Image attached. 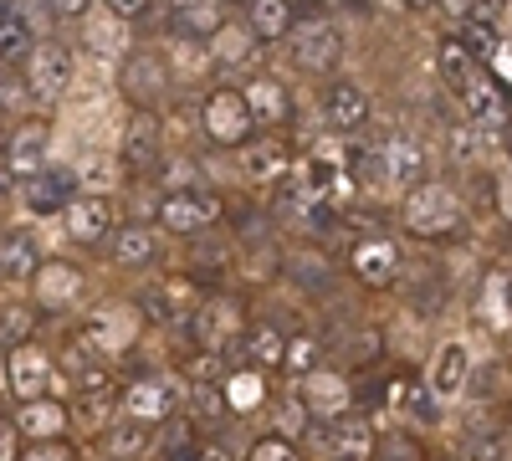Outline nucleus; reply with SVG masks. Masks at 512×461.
Instances as JSON below:
<instances>
[{"instance_id": "1", "label": "nucleus", "mask_w": 512, "mask_h": 461, "mask_svg": "<svg viewBox=\"0 0 512 461\" xmlns=\"http://www.w3.org/2000/svg\"><path fill=\"white\" fill-rule=\"evenodd\" d=\"M405 226L415 236H446L461 226V200L451 185L441 180H420L410 195H405Z\"/></svg>"}, {"instance_id": "2", "label": "nucleus", "mask_w": 512, "mask_h": 461, "mask_svg": "<svg viewBox=\"0 0 512 461\" xmlns=\"http://www.w3.org/2000/svg\"><path fill=\"white\" fill-rule=\"evenodd\" d=\"M0 164H6V175L11 180H31V175H41L52 164V129L47 123H21L16 134H6V149H0Z\"/></svg>"}, {"instance_id": "3", "label": "nucleus", "mask_w": 512, "mask_h": 461, "mask_svg": "<svg viewBox=\"0 0 512 461\" xmlns=\"http://www.w3.org/2000/svg\"><path fill=\"white\" fill-rule=\"evenodd\" d=\"M82 195L77 185V170H62V164H47L41 175H31L21 185V211L26 216H62L67 205Z\"/></svg>"}, {"instance_id": "4", "label": "nucleus", "mask_w": 512, "mask_h": 461, "mask_svg": "<svg viewBox=\"0 0 512 461\" xmlns=\"http://www.w3.org/2000/svg\"><path fill=\"white\" fill-rule=\"evenodd\" d=\"M26 88L36 103H57L67 88H72V52L62 41H41L26 62Z\"/></svg>"}, {"instance_id": "5", "label": "nucleus", "mask_w": 512, "mask_h": 461, "mask_svg": "<svg viewBox=\"0 0 512 461\" xmlns=\"http://www.w3.org/2000/svg\"><path fill=\"white\" fill-rule=\"evenodd\" d=\"M297 400H303L308 421H338V415L354 410L349 380H344V374H333V369H308L303 385H297Z\"/></svg>"}, {"instance_id": "6", "label": "nucleus", "mask_w": 512, "mask_h": 461, "mask_svg": "<svg viewBox=\"0 0 512 461\" xmlns=\"http://www.w3.org/2000/svg\"><path fill=\"white\" fill-rule=\"evenodd\" d=\"M461 98V123H472L477 134H497V129H507V98H502V88L477 67L472 77H466V88L456 93Z\"/></svg>"}, {"instance_id": "7", "label": "nucleus", "mask_w": 512, "mask_h": 461, "mask_svg": "<svg viewBox=\"0 0 512 461\" xmlns=\"http://www.w3.org/2000/svg\"><path fill=\"white\" fill-rule=\"evenodd\" d=\"M379 170H384V190L400 185V190H415L425 175H431V154H425L420 139L410 134H395L379 144Z\"/></svg>"}, {"instance_id": "8", "label": "nucleus", "mask_w": 512, "mask_h": 461, "mask_svg": "<svg viewBox=\"0 0 512 461\" xmlns=\"http://www.w3.org/2000/svg\"><path fill=\"white\" fill-rule=\"evenodd\" d=\"M185 395H180V385L175 380H139V385H128L123 390V421H139V426H164L169 415H175V405H180Z\"/></svg>"}, {"instance_id": "9", "label": "nucleus", "mask_w": 512, "mask_h": 461, "mask_svg": "<svg viewBox=\"0 0 512 461\" xmlns=\"http://www.w3.org/2000/svg\"><path fill=\"white\" fill-rule=\"evenodd\" d=\"M338 57H344V31L333 21H308L292 31V62L303 72H333Z\"/></svg>"}, {"instance_id": "10", "label": "nucleus", "mask_w": 512, "mask_h": 461, "mask_svg": "<svg viewBox=\"0 0 512 461\" xmlns=\"http://www.w3.org/2000/svg\"><path fill=\"white\" fill-rule=\"evenodd\" d=\"M200 123H205V134L216 139V144H241L251 134V108H246V98L236 88H221V93L205 98Z\"/></svg>"}, {"instance_id": "11", "label": "nucleus", "mask_w": 512, "mask_h": 461, "mask_svg": "<svg viewBox=\"0 0 512 461\" xmlns=\"http://www.w3.org/2000/svg\"><path fill=\"white\" fill-rule=\"evenodd\" d=\"M52 374H57V369H52V354H47V349H36V344H21V349L6 354V385H11V395H16L21 405L47 395Z\"/></svg>"}, {"instance_id": "12", "label": "nucleus", "mask_w": 512, "mask_h": 461, "mask_svg": "<svg viewBox=\"0 0 512 461\" xmlns=\"http://www.w3.org/2000/svg\"><path fill=\"white\" fill-rule=\"evenodd\" d=\"M216 216H221V205L210 200L205 190H169L159 200V221H164V231H175V236L216 226Z\"/></svg>"}, {"instance_id": "13", "label": "nucleus", "mask_w": 512, "mask_h": 461, "mask_svg": "<svg viewBox=\"0 0 512 461\" xmlns=\"http://www.w3.org/2000/svg\"><path fill=\"white\" fill-rule=\"evenodd\" d=\"M241 333V308L231 298H210L190 313V339L205 349V354H221L231 339Z\"/></svg>"}, {"instance_id": "14", "label": "nucleus", "mask_w": 512, "mask_h": 461, "mask_svg": "<svg viewBox=\"0 0 512 461\" xmlns=\"http://www.w3.org/2000/svg\"><path fill=\"white\" fill-rule=\"evenodd\" d=\"M466 380H472V349H466L461 339H446L436 349L431 369H425V390H431L436 400H461Z\"/></svg>"}, {"instance_id": "15", "label": "nucleus", "mask_w": 512, "mask_h": 461, "mask_svg": "<svg viewBox=\"0 0 512 461\" xmlns=\"http://www.w3.org/2000/svg\"><path fill=\"white\" fill-rule=\"evenodd\" d=\"M200 308V287L190 277H159L149 292H144V313L154 323H185L190 313Z\"/></svg>"}, {"instance_id": "16", "label": "nucleus", "mask_w": 512, "mask_h": 461, "mask_svg": "<svg viewBox=\"0 0 512 461\" xmlns=\"http://www.w3.org/2000/svg\"><path fill=\"white\" fill-rule=\"evenodd\" d=\"M31 287H36V303H41V308L62 313V308H72V303L82 298L88 277H82V267H72V262H41L36 277H31Z\"/></svg>"}, {"instance_id": "17", "label": "nucleus", "mask_w": 512, "mask_h": 461, "mask_svg": "<svg viewBox=\"0 0 512 461\" xmlns=\"http://www.w3.org/2000/svg\"><path fill=\"white\" fill-rule=\"evenodd\" d=\"M123 93L134 103H144V108H154L169 93V62L159 52H134L123 62Z\"/></svg>"}, {"instance_id": "18", "label": "nucleus", "mask_w": 512, "mask_h": 461, "mask_svg": "<svg viewBox=\"0 0 512 461\" xmlns=\"http://www.w3.org/2000/svg\"><path fill=\"white\" fill-rule=\"evenodd\" d=\"M139 339V313L134 308H98L93 318H88V344L103 354V359H113L118 349H128Z\"/></svg>"}, {"instance_id": "19", "label": "nucleus", "mask_w": 512, "mask_h": 461, "mask_svg": "<svg viewBox=\"0 0 512 461\" xmlns=\"http://www.w3.org/2000/svg\"><path fill=\"white\" fill-rule=\"evenodd\" d=\"M62 226H67L72 241H103V236H113V200L82 190L67 211H62Z\"/></svg>"}, {"instance_id": "20", "label": "nucleus", "mask_w": 512, "mask_h": 461, "mask_svg": "<svg viewBox=\"0 0 512 461\" xmlns=\"http://www.w3.org/2000/svg\"><path fill=\"white\" fill-rule=\"evenodd\" d=\"M11 421H16L21 441H62V431H67V405L41 395V400H26L21 415H11Z\"/></svg>"}, {"instance_id": "21", "label": "nucleus", "mask_w": 512, "mask_h": 461, "mask_svg": "<svg viewBox=\"0 0 512 461\" xmlns=\"http://www.w3.org/2000/svg\"><path fill=\"white\" fill-rule=\"evenodd\" d=\"M323 113H328V123H333L338 134H359L364 123H369V93L359 88V82H333Z\"/></svg>"}, {"instance_id": "22", "label": "nucleus", "mask_w": 512, "mask_h": 461, "mask_svg": "<svg viewBox=\"0 0 512 461\" xmlns=\"http://www.w3.org/2000/svg\"><path fill=\"white\" fill-rule=\"evenodd\" d=\"M395 262H400V251H395L390 236H369V241H359V246H354V257H349L354 277L369 282V287H384V282H390Z\"/></svg>"}, {"instance_id": "23", "label": "nucleus", "mask_w": 512, "mask_h": 461, "mask_svg": "<svg viewBox=\"0 0 512 461\" xmlns=\"http://www.w3.org/2000/svg\"><path fill=\"white\" fill-rule=\"evenodd\" d=\"M36 267H41V257H36V236L31 231H6L0 236V282H31L36 277Z\"/></svg>"}, {"instance_id": "24", "label": "nucleus", "mask_w": 512, "mask_h": 461, "mask_svg": "<svg viewBox=\"0 0 512 461\" xmlns=\"http://www.w3.org/2000/svg\"><path fill=\"white\" fill-rule=\"evenodd\" d=\"M159 154V118L144 108V113H134L123 123V144H118V159L123 164H149Z\"/></svg>"}, {"instance_id": "25", "label": "nucleus", "mask_w": 512, "mask_h": 461, "mask_svg": "<svg viewBox=\"0 0 512 461\" xmlns=\"http://www.w3.org/2000/svg\"><path fill=\"white\" fill-rule=\"evenodd\" d=\"M251 52H256V36H251V26H241V21H221L216 31H210V41H205V57H210V62H226V67L246 62Z\"/></svg>"}, {"instance_id": "26", "label": "nucleus", "mask_w": 512, "mask_h": 461, "mask_svg": "<svg viewBox=\"0 0 512 461\" xmlns=\"http://www.w3.org/2000/svg\"><path fill=\"white\" fill-rule=\"evenodd\" d=\"M82 47H88L93 57H103V62H113V57H123V21L113 16V11H88V26H82Z\"/></svg>"}, {"instance_id": "27", "label": "nucleus", "mask_w": 512, "mask_h": 461, "mask_svg": "<svg viewBox=\"0 0 512 461\" xmlns=\"http://www.w3.org/2000/svg\"><path fill=\"white\" fill-rule=\"evenodd\" d=\"M159 257V231L154 226H123L113 231V262L118 267H149Z\"/></svg>"}, {"instance_id": "28", "label": "nucleus", "mask_w": 512, "mask_h": 461, "mask_svg": "<svg viewBox=\"0 0 512 461\" xmlns=\"http://www.w3.org/2000/svg\"><path fill=\"white\" fill-rule=\"evenodd\" d=\"M246 108H251V123H282L287 118V88L277 77H256L241 88Z\"/></svg>"}, {"instance_id": "29", "label": "nucleus", "mask_w": 512, "mask_h": 461, "mask_svg": "<svg viewBox=\"0 0 512 461\" xmlns=\"http://www.w3.org/2000/svg\"><path fill=\"white\" fill-rule=\"evenodd\" d=\"M221 395H226V410H236V415H251L256 405L267 400V380H262V369H236V374H226L221 380Z\"/></svg>"}, {"instance_id": "30", "label": "nucleus", "mask_w": 512, "mask_h": 461, "mask_svg": "<svg viewBox=\"0 0 512 461\" xmlns=\"http://www.w3.org/2000/svg\"><path fill=\"white\" fill-rule=\"evenodd\" d=\"M241 175H246L251 185H272V180L287 175V154H282L277 144H251V149L241 154Z\"/></svg>"}, {"instance_id": "31", "label": "nucleus", "mask_w": 512, "mask_h": 461, "mask_svg": "<svg viewBox=\"0 0 512 461\" xmlns=\"http://www.w3.org/2000/svg\"><path fill=\"white\" fill-rule=\"evenodd\" d=\"M31 52H36V36H31V26H26L16 11H0V62L21 67V62H31Z\"/></svg>"}, {"instance_id": "32", "label": "nucleus", "mask_w": 512, "mask_h": 461, "mask_svg": "<svg viewBox=\"0 0 512 461\" xmlns=\"http://www.w3.org/2000/svg\"><path fill=\"white\" fill-rule=\"evenodd\" d=\"M149 451H154V426L118 421L108 431V456H118V461H134V456H149Z\"/></svg>"}, {"instance_id": "33", "label": "nucleus", "mask_w": 512, "mask_h": 461, "mask_svg": "<svg viewBox=\"0 0 512 461\" xmlns=\"http://www.w3.org/2000/svg\"><path fill=\"white\" fill-rule=\"evenodd\" d=\"M436 72L446 77V88L451 93H461L466 88V77L477 72V57L461 47V41H441V52H436Z\"/></svg>"}, {"instance_id": "34", "label": "nucleus", "mask_w": 512, "mask_h": 461, "mask_svg": "<svg viewBox=\"0 0 512 461\" xmlns=\"http://www.w3.org/2000/svg\"><path fill=\"white\" fill-rule=\"evenodd\" d=\"M292 16H287V0H251V36L256 41H277L287 36Z\"/></svg>"}, {"instance_id": "35", "label": "nucleus", "mask_w": 512, "mask_h": 461, "mask_svg": "<svg viewBox=\"0 0 512 461\" xmlns=\"http://www.w3.org/2000/svg\"><path fill=\"white\" fill-rule=\"evenodd\" d=\"M282 349H287L282 328L256 323V328H251V339H246V364H251V369H262V364H282Z\"/></svg>"}, {"instance_id": "36", "label": "nucleus", "mask_w": 512, "mask_h": 461, "mask_svg": "<svg viewBox=\"0 0 512 461\" xmlns=\"http://www.w3.org/2000/svg\"><path fill=\"white\" fill-rule=\"evenodd\" d=\"M190 410H195V421H221L226 415V395H221V385H190Z\"/></svg>"}, {"instance_id": "37", "label": "nucleus", "mask_w": 512, "mask_h": 461, "mask_svg": "<svg viewBox=\"0 0 512 461\" xmlns=\"http://www.w3.org/2000/svg\"><path fill=\"white\" fill-rule=\"evenodd\" d=\"M31 328H36L31 308H6V318H0V344H6V349L31 344Z\"/></svg>"}, {"instance_id": "38", "label": "nucleus", "mask_w": 512, "mask_h": 461, "mask_svg": "<svg viewBox=\"0 0 512 461\" xmlns=\"http://www.w3.org/2000/svg\"><path fill=\"white\" fill-rule=\"evenodd\" d=\"M472 369H482V385H466L472 395L492 400V395H507V390H512V380H507V364H502V359H492V364H472Z\"/></svg>"}, {"instance_id": "39", "label": "nucleus", "mask_w": 512, "mask_h": 461, "mask_svg": "<svg viewBox=\"0 0 512 461\" xmlns=\"http://www.w3.org/2000/svg\"><path fill=\"white\" fill-rule=\"evenodd\" d=\"M251 461H303V451H297L287 436L272 431V436H262V441L251 446Z\"/></svg>"}, {"instance_id": "40", "label": "nucleus", "mask_w": 512, "mask_h": 461, "mask_svg": "<svg viewBox=\"0 0 512 461\" xmlns=\"http://www.w3.org/2000/svg\"><path fill=\"white\" fill-rule=\"evenodd\" d=\"M282 364H287L292 374H308V369L318 364V344L308 339V333H303V339H287V349H282Z\"/></svg>"}, {"instance_id": "41", "label": "nucleus", "mask_w": 512, "mask_h": 461, "mask_svg": "<svg viewBox=\"0 0 512 461\" xmlns=\"http://www.w3.org/2000/svg\"><path fill=\"white\" fill-rule=\"evenodd\" d=\"M277 426H282L277 436H287V441H292L297 431H308V410H303V400H297V395H287V400H282V410H277Z\"/></svg>"}, {"instance_id": "42", "label": "nucleus", "mask_w": 512, "mask_h": 461, "mask_svg": "<svg viewBox=\"0 0 512 461\" xmlns=\"http://www.w3.org/2000/svg\"><path fill=\"white\" fill-rule=\"evenodd\" d=\"M77 405H88V410H82V421H88V426H98V421H113V395H108V390H88V395H82Z\"/></svg>"}, {"instance_id": "43", "label": "nucleus", "mask_w": 512, "mask_h": 461, "mask_svg": "<svg viewBox=\"0 0 512 461\" xmlns=\"http://www.w3.org/2000/svg\"><path fill=\"white\" fill-rule=\"evenodd\" d=\"M497 456H502L497 431H477L472 441H466V451H461V461H497Z\"/></svg>"}, {"instance_id": "44", "label": "nucleus", "mask_w": 512, "mask_h": 461, "mask_svg": "<svg viewBox=\"0 0 512 461\" xmlns=\"http://www.w3.org/2000/svg\"><path fill=\"white\" fill-rule=\"evenodd\" d=\"M21 461H77V456H72V446H62V441H31V446L21 451Z\"/></svg>"}, {"instance_id": "45", "label": "nucleus", "mask_w": 512, "mask_h": 461, "mask_svg": "<svg viewBox=\"0 0 512 461\" xmlns=\"http://www.w3.org/2000/svg\"><path fill=\"white\" fill-rule=\"evenodd\" d=\"M0 461H21V431L11 415H0Z\"/></svg>"}, {"instance_id": "46", "label": "nucleus", "mask_w": 512, "mask_h": 461, "mask_svg": "<svg viewBox=\"0 0 512 461\" xmlns=\"http://www.w3.org/2000/svg\"><path fill=\"white\" fill-rule=\"evenodd\" d=\"M410 415H415V421H431V426H436V421H441L436 395H431V390H415V395H410Z\"/></svg>"}, {"instance_id": "47", "label": "nucleus", "mask_w": 512, "mask_h": 461, "mask_svg": "<svg viewBox=\"0 0 512 461\" xmlns=\"http://www.w3.org/2000/svg\"><path fill=\"white\" fill-rule=\"evenodd\" d=\"M507 16V0H472V21H487V26H497Z\"/></svg>"}, {"instance_id": "48", "label": "nucleus", "mask_w": 512, "mask_h": 461, "mask_svg": "<svg viewBox=\"0 0 512 461\" xmlns=\"http://www.w3.org/2000/svg\"><path fill=\"white\" fill-rule=\"evenodd\" d=\"M103 11H113L118 21H128V16H144L149 0H103Z\"/></svg>"}, {"instance_id": "49", "label": "nucleus", "mask_w": 512, "mask_h": 461, "mask_svg": "<svg viewBox=\"0 0 512 461\" xmlns=\"http://www.w3.org/2000/svg\"><path fill=\"white\" fill-rule=\"evenodd\" d=\"M216 364H221V354H200L195 369H190V374H195V385H216Z\"/></svg>"}, {"instance_id": "50", "label": "nucleus", "mask_w": 512, "mask_h": 461, "mask_svg": "<svg viewBox=\"0 0 512 461\" xmlns=\"http://www.w3.org/2000/svg\"><path fill=\"white\" fill-rule=\"evenodd\" d=\"M47 6H52V16L67 21V16H88V11H93V0H47Z\"/></svg>"}, {"instance_id": "51", "label": "nucleus", "mask_w": 512, "mask_h": 461, "mask_svg": "<svg viewBox=\"0 0 512 461\" xmlns=\"http://www.w3.org/2000/svg\"><path fill=\"white\" fill-rule=\"evenodd\" d=\"M497 200H502V216L512 221V170H502V180H497Z\"/></svg>"}, {"instance_id": "52", "label": "nucleus", "mask_w": 512, "mask_h": 461, "mask_svg": "<svg viewBox=\"0 0 512 461\" xmlns=\"http://www.w3.org/2000/svg\"><path fill=\"white\" fill-rule=\"evenodd\" d=\"M441 6H446L451 16H472V0H441Z\"/></svg>"}, {"instance_id": "53", "label": "nucleus", "mask_w": 512, "mask_h": 461, "mask_svg": "<svg viewBox=\"0 0 512 461\" xmlns=\"http://www.w3.org/2000/svg\"><path fill=\"white\" fill-rule=\"evenodd\" d=\"M497 67H502V72L512 77V47H497Z\"/></svg>"}, {"instance_id": "54", "label": "nucleus", "mask_w": 512, "mask_h": 461, "mask_svg": "<svg viewBox=\"0 0 512 461\" xmlns=\"http://www.w3.org/2000/svg\"><path fill=\"white\" fill-rule=\"evenodd\" d=\"M200 461H231V456H226V451H221V446H210V451H205V456H200Z\"/></svg>"}, {"instance_id": "55", "label": "nucleus", "mask_w": 512, "mask_h": 461, "mask_svg": "<svg viewBox=\"0 0 512 461\" xmlns=\"http://www.w3.org/2000/svg\"><path fill=\"white\" fill-rule=\"evenodd\" d=\"M328 461H369V456H328Z\"/></svg>"}, {"instance_id": "56", "label": "nucleus", "mask_w": 512, "mask_h": 461, "mask_svg": "<svg viewBox=\"0 0 512 461\" xmlns=\"http://www.w3.org/2000/svg\"><path fill=\"white\" fill-rule=\"evenodd\" d=\"M507 159H512V129H507Z\"/></svg>"}, {"instance_id": "57", "label": "nucleus", "mask_w": 512, "mask_h": 461, "mask_svg": "<svg viewBox=\"0 0 512 461\" xmlns=\"http://www.w3.org/2000/svg\"><path fill=\"white\" fill-rule=\"evenodd\" d=\"M410 6H431V0H410Z\"/></svg>"}, {"instance_id": "58", "label": "nucleus", "mask_w": 512, "mask_h": 461, "mask_svg": "<svg viewBox=\"0 0 512 461\" xmlns=\"http://www.w3.org/2000/svg\"><path fill=\"white\" fill-rule=\"evenodd\" d=\"M0 149H6V129H0Z\"/></svg>"}]
</instances>
